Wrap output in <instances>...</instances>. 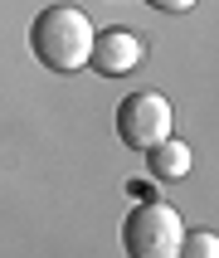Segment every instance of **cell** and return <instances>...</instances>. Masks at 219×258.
Listing matches in <instances>:
<instances>
[{
    "mask_svg": "<svg viewBox=\"0 0 219 258\" xmlns=\"http://www.w3.org/2000/svg\"><path fill=\"white\" fill-rule=\"evenodd\" d=\"M141 63V39L131 29H102L93 34V49H88V69L102 73V78H122Z\"/></svg>",
    "mask_w": 219,
    "mask_h": 258,
    "instance_id": "277c9868",
    "label": "cell"
},
{
    "mask_svg": "<svg viewBox=\"0 0 219 258\" xmlns=\"http://www.w3.org/2000/svg\"><path fill=\"white\" fill-rule=\"evenodd\" d=\"M180 234H185V224L166 200H141L122 224V248H127V258H175Z\"/></svg>",
    "mask_w": 219,
    "mask_h": 258,
    "instance_id": "7a4b0ae2",
    "label": "cell"
},
{
    "mask_svg": "<svg viewBox=\"0 0 219 258\" xmlns=\"http://www.w3.org/2000/svg\"><path fill=\"white\" fill-rule=\"evenodd\" d=\"M146 5H151V10H161V15H185L195 0H146Z\"/></svg>",
    "mask_w": 219,
    "mask_h": 258,
    "instance_id": "52a82bcc",
    "label": "cell"
},
{
    "mask_svg": "<svg viewBox=\"0 0 219 258\" xmlns=\"http://www.w3.org/2000/svg\"><path fill=\"white\" fill-rule=\"evenodd\" d=\"M117 137L131 151H151L156 142L171 137V102L161 98V93H151V88L127 93V98L117 102Z\"/></svg>",
    "mask_w": 219,
    "mask_h": 258,
    "instance_id": "3957f363",
    "label": "cell"
},
{
    "mask_svg": "<svg viewBox=\"0 0 219 258\" xmlns=\"http://www.w3.org/2000/svg\"><path fill=\"white\" fill-rule=\"evenodd\" d=\"M146 161H151V175H156V180H180V175L190 171V146L166 137V142H156L146 151Z\"/></svg>",
    "mask_w": 219,
    "mask_h": 258,
    "instance_id": "5b68a950",
    "label": "cell"
},
{
    "mask_svg": "<svg viewBox=\"0 0 219 258\" xmlns=\"http://www.w3.org/2000/svg\"><path fill=\"white\" fill-rule=\"evenodd\" d=\"M175 258H219V239L209 229H185L180 234V253Z\"/></svg>",
    "mask_w": 219,
    "mask_h": 258,
    "instance_id": "8992f818",
    "label": "cell"
},
{
    "mask_svg": "<svg viewBox=\"0 0 219 258\" xmlns=\"http://www.w3.org/2000/svg\"><path fill=\"white\" fill-rule=\"evenodd\" d=\"M93 34L98 29L78 5H44L29 25V49L49 73H78V69H88Z\"/></svg>",
    "mask_w": 219,
    "mask_h": 258,
    "instance_id": "6da1fadb",
    "label": "cell"
}]
</instances>
